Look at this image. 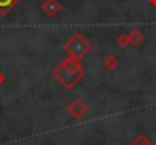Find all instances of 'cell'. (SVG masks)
<instances>
[{
  "mask_svg": "<svg viewBox=\"0 0 156 145\" xmlns=\"http://www.w3.org/2000/svg\"><path fill=\"white\" fill-rule=\"evenodd\" d=\"M11 2H12V0H0V8H6V6H9Z\"/></svg>",
  "mask_w": 156,
  "mask_h": 145,
  "instance_id": "1",
  "label": "cell"
}]
</instances>
